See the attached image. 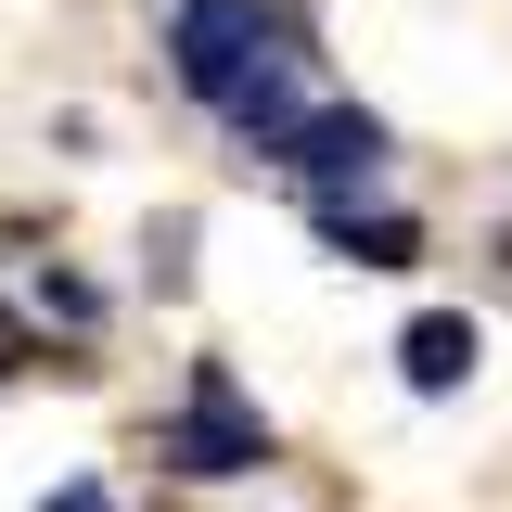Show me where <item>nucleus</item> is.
<instances>
[{
    "label": "nucleus",
    "mask_w": 512,
    "mask_h": 512,
    "mask_svg": "<svg viewBox=\"0 0 512 512\" xmlns=\"http://www.w3.org/2000/svg\"><path fill=\"white\" fill-rule=\"evenodd\" d=\"M282 167H295L308 192H359V180L384 167V116H372V103H320V116H295Z\"/></svg>",
    "instance_id": "3"
},
{
    "label": "nucleus",
    "mask_w": 512,
    "mask_h": 512,
    "mask_svg": "<svg viewBox=\"0 0 512 512\" xmlns=\"http://www.w3.org/2000/svg\"><path fill=\"white\" fill-rule=\"evenodd\" d=\"M397 372L423 384V397H448V384L474 372V320H461V308H423L410 333H397Z\"/></svg>",
    "instance_id": "6"
},
{
    "label": "nucleus",
    "mask_w": 512,
    "mask_h": 512,
    "mask_svg": "<svg viewBox=\"0 0 512 512\" xmlns=\"http://www.w3.org/2000/svg\"><path fill=\"white\" fill-rule=\"evenodd\" d=\"M320 244L359 256V269H410L423 231H410V218H384V205H359V192H320Z\"/></svg>",
    "instance_id": "5"
},
{
    "label": "nucleus",
    "mask_w": 512,
    "mask_h": 512,
    "mask_svg": "<svg viewBox=\"0 0 512 512\" xmlns=\"http://www.w3.org/2000/svg\"><path fill=\"white\" fill-rule=\"evenodd\" d=\"M154 461H180V474H256L269 461V423H256V397L231 384V359H192V397L154 423Z\"/></svg>",
    "instance_id": "1"
},
{
    "label": "nucleus",
    "mask_w": 512,
    "mask_h": 512,
    "mask_svg": "<svg viewBox=\"0 0 512 512\" xmlns=\"http://www.w3.org/2000/svg\"><path fill=\"white\" fill-rule=\"evenodd\" d=\"M218 116L244 128L256 154H282V141H295V116H308V103H295V52H256L244 77H231V90H218Z\"/></svg>",
    "instance_id": "4"
},
{
    "label": "nucleus",
    "mask_w": 512,
    "mask_h": 512,
    "mask_svg": "<svg viewBox=\"0 0 512 512\" xmlns=\"http://www.w3.org/2000/svg\"><path fill=\"white\" fill-rule=\"evenodd\" d=\"M256 52H282V13L269 0H180L167 13V77H180L192 103H218Z\"/></svg>",
    "instance_id": "2"
},
{
    "label": "nucleus",
    "mask_w": 512,
    "mask_h": 512,
    "mask_svg": "<svg viewBox=\"0 0 512 512\" xmlns=\"http://www.w3.org/2000/svg\"><path fill=\"white\" fill-rule=\"evenodd\" d=\"M13 372H39V333H26V308H0V384Z\"/></svg>",
    "instance_id": "7"
},
{
    "label": "nucleus",
    "mask_w": 512,
    "mask_h": 512,
    "mask_svg": "<svg viewBox=\"0 0 512 512\" xmlns=\"http://www.w3.org/2000/svg\"><path fill=\"white\" fill-rule=\"evenodd\" d=\"M39 512H116V500H103V487H52Z\"/></svg>",
    "instance_id": "8"
}]
</instances>
